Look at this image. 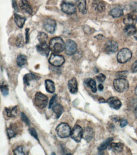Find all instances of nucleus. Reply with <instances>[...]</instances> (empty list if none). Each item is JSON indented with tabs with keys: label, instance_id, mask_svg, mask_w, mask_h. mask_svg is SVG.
<instances>
[{
	"label": "nucleus",
	"instance_id": "1",
	"mask_svg": "<svg viewBox=\"0 0 137 155\" xmlns=\"http://www.w3.org/2000/svg\"><path fill=\"white\" fill-rule=\"evenodd\" d=\"M49 48L54 54H59L65 49V43L61 37H54L49 41Z\"/></svg>",
	"mask_w": 137,
	"mask_h": 155
},
{
	"label": "nucleus",
	"instance_id": "39",
	"mask_svg": "<svg viewBox=\"0 0 137 155\" xmlns=\"http://www.w3.org/2000/svg\"><path fill=\"white\" fill-rule=\"evenodd\" d=\"M56 97L57 96L56 95H54L53 96V97L51 98L50 102H49V108L51 109L53 107V106L56 104Z\"/></svg>",
	"mask_w": 137,
	"mask_h": 155
},
{
	"label": "nucleus",
	"instance_id": "30",
	"mask_svg": "<svg viewBox=\"0 0 137 155\" xmlns=\"http://www.w3.org/2000/svg\"><path fill=\"white\" fill-rule=\"evenodd\" d=\"M124 31H125V33L127 35L130 36V35H134L136 32L137 31V30L135 25H126L125 28L124 29Z\"/></svg>",
	"mask_w": 137,
	"mask_h": 155
},
{
	"label": "nucleus",
	"instance_id": "44",
	"mask_svg": "<svg viewBox=\"0 0 137 155\" xmlns=\"http://www.w3.org/2000/svg\"><path fill=\"white\" fill-rule=\"evenodd\" d=\"M128 125V121L126 120H120V126L121 127H125Z\"/></svg>",
	"mask_w": 137,
	"mask_h": 155
},
{
	"label": "nucleus",
	"instance_id": "31",
	"mask_svg": "<svg viewBox=\"0 0 137 155\" xmlns=\"http://www.w3.org/2000/svg\"><path fill=\"white\" fill-rule=\"evenodd\" d=\"M37 39L39 41V43H46L48 39V36L47 34H45L44 32H39L37 35Z\"/></svg>",
	"mask_w": 137,
	"mask_h": 155
},
{
	"label": "nucleus",
	"instance_id": "21",
	"mask_svg": "<svg viewBox=\"0 0 137 155\" xmlns=\"http://www.w3.org/2000/svg\"><path fill=\"white\" fill-rule=\"evenodd\" d=\"M5 111L8 117L14 118L18 115V109L17 106H15L13 107H6L5 109Z\"/></svg>",
	"mask_w": 137,
	"mask_h": 155
},
{
	"label": "nucleus",
	"instance_id": "19",
	"mask_svg": "<svg viewBox=\"0 0 137 155\" xmlns=\"http://www.w3.org/2000/svg\"><path fill=\"white\" fill-rule=\"evenodd\" d=\"M123 147H124V145L121 143H111L109 146V150H111L113 152L115 153H120L123 151Z\"/></svg>",
	"mask_w": 137,
	"mask_h": 155
},
{
	"label": "nucleus",
	"instance_id": "22",
	"mask_svg": "<svg viewBox=\"0 0 137 155\" xmlns=\"http://www.w3.org/2000/svg\"><path fill=\"white\" fill-rule=\"evenodd\" d=\"M110 15L114 18H118L123 15V10L121 6H116L109 12Z\"/></svg>",
	"mask_w": 137,
	"mask_h": 155
},
{
	"label": "nucleus",
	"instance_id": "36",
	"mask_svg": "<svg viewBox=\"0 0 137 155\" xmlns=\"http://www.w3.org/2000/svg\"><path fill=\"white\" fill-rule=\"evenodd\" d=\"M1 91H2V94L4 96H6V95H8L9 90H8V87L6 85H1Z\"/></svg>",
	"mask_w": 137,
	"mask_h": 155
},
{
	"label": "nucleus",
	"instance_id": "17",
	"mask_svg": "<svg viewBox=\"0 0 137 155\" xmlns=\"http://www.w3.org/2000/svg\"><path fill=\"white\" fill-rule=\"evenodd\" d=\"M94 136V132L93 129L90 127H87L83 132V138L87 142H90Z\"/></svg>",
	"mask_w": 137,
	"mask_h": 155
},
{
	"label": "nucleus",
	"instance_id": "16",
	"mask_svg": "<svg viewBox=\"0 0 137 155\" xmlns=\"http://www.w3.org/2000/svg\"><path fill=\"white\" fill-rule=\"evenodd\" d=\"M92 7L96 12L101 13L105 10L106 5L101 0H94L92 3Z\"/></svg>",
	"mask_w": 137,
	"mask_h": 155
},
{
	"label": "nucleus",
	"instance_id": "3",
	"mask_svg": "<svg viewBox=\"0 0 137 155\" xmlns=\"http://www.w3.org/2000/svg\"><path fill=\"white\" fill-rule=\"evenodd\" d=\"M113 85L114 89L120 93L126 91L129 88V83L125 78H117L114 80Z\"/></svg>",
	"mask_w": 137,
	"mask_h": 155
},
{
	"label": "nucleus",
	"instance_id": "29",
	"mask_svg": "<svg viewBox=\"0 0 137 155\" xmlns=\"http://www.w3.org/2000/svg\"><path fill=\"white\" fill-rule=\"evenodd\" d=\"M113 139L112 137H110L107 139L106 140H104L103 143L98 147V150L99 151H102L104 150H106L107 147H108L110 145V144L112 143Z\"/></svg>",
	"mask_w": 137,
	"mask_h": 155
},
{
	"label": "nucleus",
	"instance_id": "10",
	"mask_svg": "<svg viewBox=\"0 0 137 155\" xmlns=\"http://www.w3.org/2000/svg\"><path fill=\"white\" fill-rule=\"evenodd\" d=\"M44 29L51 34H53L56 29V23L53 19L49 18L44 24Z\"/></svg>",
	"mask_w": 137,
	"mask_h": 155
},
{
	"label": "nucleus",
	"instance_id": "4",
	"mask_svg": "<svg viewBox=\"0 0 137 155\" xmlns=\"http://www.w3.org/2000/svg\"><path fill=\"white\" fill-rule=\"evenodd\" d=\"M34 103L36 106H37L39 108L44 109L46 107L48 103V97L39 92H37L35 95Z\"/></svg>",
	"mask_w": 137,
	"mask_h": 155
},
{
	"label": "nucleus",
	"instance_id": "32",
	"mask_svg": "<svg viewBox=\"0 0 137 155\" xmlns=\"http://www.w3.org/2000/svg\"><path fill=\"white\" fill-rule=\"evenodd\" d=\"M14 153L15 155H26L28 154L27 151H25L24 147L22 146L17 147L16 149L14 150Z\"/></svg>",
	"mask_w": 137,
	"mask_h": 155
},
{
	"label": "nucleus",
	"instance_id": "20",
	"mask_svg": "<svg viewBox=\"0 0 137 155\" xmlns=\"http://www.w3.org/2000/svg\"><path fill=\"white\" fill-rule=\"evenodd\" d=\"M68 88L71 94H75L78 92V83L75 78H73L68 81Z\"/></svg>",
	"mask_w": 137,
	"mask_h": 155
},
{
	"label": "nucleus",
	"instance_id": "8",
	"mask_svg": "<svg viewBox=\"0 0 137 155\" xmlns=\"http://www.w3.org/2000/svg\"><path fill=\"white\" fill-rule=\"evenodd\" d=\"M77 50L76 43L71 40H68L65 43V53L68 55H74Z\"/></svg>",
	"mask_w": 137,
	"mask_h": 155
},
{
	"label": "nucleus",
	"instance_id": "9",
	"mask_svg": "<svg viewBox=\"0 0 137 155\" xmlns=\"http://www.w3.org/2000/svg\"><path fill=\"white\" fill-rule=\"evenodd\" d=\"M118 50V45L113 40L108 41L105 45V51L108 54H113Z\"/></svg>",
	"mask_w": 137,
	"mask_h": 155
},
{
	"label": "nucleus",
	"instance_id": "48",
	"mask_svg": "<svg viewBox=\"0 0 137 155\" xmlns=\"http://www.w3.org/2000/svg\"><path fill=\"white\" fill-rule=\"evenodd\" d=\"M134 37H135V38L136 39V40H137V31L136 32V33H135V34L134 35Z\"/></svg>",
	"mask_w": 137,
	"mask_h": 155
},
{
	"label": "nucleus",
	"instance_id": "42",
	"mask_svg": "<svg viewBox=\"0 0 137 155\" xmlns=\"http://www.w3.org/2000/svg\"><path fill=\"white\" fill-rule=\"evenodd\" d=\"M132 71L133 73H137V61L133 64L132 66Z\"/></svg>",
	"mask_w": 137,
	"mask_h": 155
},
{
	"label": "nucleus",
	"instance_id": "28",
	"mask_svg": "<svg viewBox=\"0 0 137 155\" xmlns=\"http://www.w3.org/2000/svg\"><path fill=\"white\" fill-rule=\"evenodd\" d=\"M17 65L19 67H23L27 63V58L24 55H19L17 59Z\"/></svg>",
	"mask_w": 137,
	"mask_h": 155
},
{
	"label": "nucleus",
	"instance_id": "5",
	"mask_svg": "<svg viewBox=\"0 0 137 155\" xmlns=\"http://www.w3.org/2000/svg\"><path fill=\"white\" fill-rule=\"evenodd\" d=\"M132 57V53L128 48H123L121 49L117 55V60L120 63L124 64L129 61Z\"/></svg>",
	"mask_w": 137,
	"mask_h": 155
},
{
	"label": "nucleus",
	"instance_id": "25",
	"mask_svg": "<svg viewBox=\"0 0 137 155\" xmlns=\"http://www.w3.org/2000/svg\"><path fill=\"white\" fill-rule=\"evenodd\" d=\"M77 7L82 14H86L87 13L86 0H78Z\"/></svg>",
	"mask_w": 137,
	"mask_h": 155
},
{
	"label": "nucleus",
	"instance_id": "46",
	"mask_svg": "<svg viewBox=\"0 0 137 155\" xmlns=\"http://www.w3.org/2000/svg\"><path fill=\"white\" fill-rule=\"evenodd\" d=\"M13 1V7H14L15 10V11H18V6L17 5L16 0H12Z\"/></svg>",
	"mask_w": 137,
	"mask_h": 155
},
{
	"label": "nucleus",
	"instance_id": "11",
	"mask_svg": "<svg viewBox=\"0 0 137 155\" xmlns=\"http://www.w3.org/2000/svg\"><path fill=\"white\" fill-rule=\"evenodd\" d=\"M37 50L39 54H41L42 55L48 57L49 54V51L50 48H49V45H48L46 43H39V45H37Z\"/></svg>",
	"mask_w": 137,
	"mask_h": 155
},
{
	"label": "nucleus",
	"instance_id": "33",
	"mask_svg": "<svg viewBox=\"0 0 137 155\" xmlns=\"http://www.w3.org/2000/svg\"><path fill=\"white\" fill-rule=\"evenodd\" d=\"M16 45H17V46L18 47H23L24 41H23V38L22 34H20L18 35L17 41H16Z\"/></svg>",
	"mask_w": 137,
	"mask_h": 155
},
{
	"label": "nucleus",
	"instance_id": "27",
	"mask_svg": "<svg viewBox=\"0 0 137 155\" xmlns=\"http://www.w3.org/2000/svg\"><path fill=\"white\" fill-rule=\"evenodd\" d=\"M45 89H46L47 92L49 93H54L55 91V87L54 82L51 80H46L45 81Z\"/></svg>",
	"mask_w": 137,
	"mask_h": 155
},
{
	"label": "nucleus",
	"instance_id": "45",
	"mask_svg": "<svg viewBox=\"0 0 137 155\" xmlns=\"http://www.w3.org/2000/svg\"><path fill=\"white\" fill-rule=\"evenodd\" d=\"M29 29H26V43H28L29 41Z\"/></svg>",
	"mask_w": 137,
	"mask_h": 155
},
{
	"label": "nucleus",
	"instance_id": "37",
	"mask_svg": "<svg viewBox=\"0 0 137 155\" xmlns=\"http://www.w3.org/2000/svg\"><path fill=\"white\" fill-rule=\"evenodd\" d=\"M128 73L127 71H123L117 73L116 76L117 77H119V78H125V77H126Z\"/></svg>",
	"mask_w": 137,
	"mask_h": 155
},
{
	"label": "nucleus",
	"instance_id": "35",
	"mask_svg": "<svg viewBox=\"0 0 137 155\" xmlns=\"http://www.w3.org/2000/svg\"><path fill=\"white\" fill-rule=\"evenodd\" d=\"M21 118H22V121L25 123V124H27L28 126L30 125V121L25 113H21Z\"/></svg>",
	"mask_w": 137,
	"mask_h": 155
},
{
	"label": "nucleus",
	"instance_id": "13",
	"mask_svg": "<svg viewBox=\"0 0 137 155\" xmlns=\"http://www.w3.org/2000/svg\"><path fill=\"white\" fill-rule=\"evenodd\" d=\"M61 10L67 14H74L76 12V7L74 5L63 2L61 5Z\"/></svg>",
	"mask_w": 137,
	"mask_h": 155
},
{
	"label": "nucleus",
	"instance_id": "2",
	"mask_svg": "<svg viewBox=\"0 0 137 155\" xmlns=\"http://www.w3.org/2000/svg\"><path fill=\"white\" fill-rule=\"evenodd\" d=\"M56 133L60 138H67L71 135V128L68 124H65V123H61L57 127Z\"/></svg>",
	"mask_w": 137,
	"mask_h": 155
},
{
	"label": "nucleus",
	"instance_id": "49",
	"mask_svg": "<svg viewBox=\"0 0 137 155\" xmlns=\"http://www.w3.org/2000/svg\"><path fill=\"white\" fill-rule=\"evenodd\" d=\"M135 94H136V95L137 96V86H136V88H135Z\"/></svg>",
	"mask_w": 137,
	"mask_h": 155
},
{
	"label": "nucleus",
	"instance_id": "7",
	"mask_svg": "<svg viewBox=\"0 0 137 155\" xmlns=\"http://www.w3.org/2000/svg\"><path fill=\"white\" fill-rule=\"evenodd\" d=\"M64 58L58 54H52L49 59V62L55 67H60L64 63Z\"/></svg>",
	"mask_w": 137,
	"mask_h": 155
},
{
	"label": "nucleus",
	"instance_id": "26",
	"mask_svg": "<svg viewBox=\"0 0 137 155\" xmlns=\"http://www.w3.org/2000/svg\"><path fill=\"white\" fill-rule=\"evenodd\" d=\"M85 84L86 85L90 87L92 92L95 93L97 91V87H96V82L92 78H87L86 80H85Z\"/></svg>",
	"mask_w": 137,
	"mask_h": 155
},
{
	"label": "nucleus",
	"instance_id": "12",
	"mask_svg": "<svg viewBox=\"0 0 137 155\" xmlns=\"http://www.w3.org/2000/svg\"><path fill=\"white\" fill-rule=\"evenodd\" d=\"M137 22V16L134 13H129L123 19V22L126 25H135Z\"/></svg>",
	"mask_w": 137,
	"mask_h": 155
},
{
	"label": "nucleus",
	"instance_id": "6",
	"mask_svg": "<svg viewBox=\"0 0 137 155\" xmlns=\"http://www.w3.org/2000/svg\"><path fill=\"white\" fill-rule=\"evenodd\" d=\"M83 134L82 128L78 125H75L71 133V137L76 143H80L81 141Z\"/></svg>",
	"mask_w": 137,
	"mask_h": 155
},
{
	"label": "nucleus",
	"instance_id": "34",
	"mask_svg": "<svg viewBox=\"0 0 137 155\" xmlns=\"http://www.w3.org/2000/svg\"><path fill=\"white\" fill-rule=\"evenodd\" d=\"M7 134L9 139H11L15 136L17 132L12 127H10L7 129Z\"/></svg>",
	"mask_w": 137,
	"mask_h": 155
},
{
	"label": "nucleus",
	"instance_id": "47",
	"mask_svg": "<svg viewBox=\"0 0 137 155\" xmlns=\"http://www.w3.org/2000/svg\"><path fill=\"white\" fill-rule=\"evenodd\" d=\"M98 88H99V90H101V91H102V90L104 88V87H103V85H102V84H100V85H99V86H98Z\"/></svg>",
	"mask_w": 137,
	"mask_h": 155
},
{
	"label": "nucleus",
	"instance_id": "18",
	"mask_svg": "<svg viewBox=\"0 0 137 155\" xmlns=\"http://www.w3.org/2000/svg\"><path fill=\"white\" fill-rule=\"evenodd\" d=\"M39 79V77L37 76L33 73H28L23 76V82L26 85L29 86L32 82L37 81Z\"/></svg>",
	"mask_w": 137,
	"mask_h": 155
},
{
	"label": "nucleus",
	"instance_id": "40",
	"mask_svg": "<svg viewBox=\"0 0 137 155\" xmlns=\"http://www.w3.org/2000/svg\"><path fill=\"white\" fill-rule=\"evenodd\" d=\"M130 9L133 12H137V3L133 2L130 5Z\"/></svg>",
	"mask_w": 137,
	"mask_h": 155
},
{
	"label": "nucleus",
	"instance_id": "41",
	"mask_svg": "<svg viewBox=\"0 0 137 155\" xmlns=\"http://www.w3.org/2000/svg\"><path fill=\"white\" fill-rule=\"evenodd\" d=\"M97 80L100 82H103V81H104V80H106V76L101 73L97 76Z\"/></svg>",
	"mask_w": 137,
	"mask_h": 155
},
{
	"label": "nucleus",
	"instance_id": "23",
	"mask_svg": "<svg viewBox=\"0 0 137 155\" xmlns=\"http://www.w3.org/2000/svg\"><path fill=\"white\" fill-rule=\"evenodd\" d=\"M14 20L17 25V26L19 28H22L23 27V25L25 22L26 21V18L24 17H22L21 15H20L18 14H15L14 15Z\"/></svg>",
	"mask_w": 137,
	"mask_h": 155
},
{
	"label": "nucleus",
	"instance_id": "24",
	"mask_svg": "<svg viewBox=\"0 0 137 155\" xmlns=\"http://www.w3.org/2000/svg\"><path fill=\"white\" fill-rule=\"evenodd\" d=\"M53 111L56 114V118H59L64 111L63 107L60 104H55L53 106Z\"/></svg>",
	"mask_w": 137,
	"mask_h": 155
},
{
	"label": "nucleus",
	"instance_id": "43",
	"mask_svg": "<svg viewBox=\"0 0 137 155\" xmlns=\"http://www.w3.org/2000/svg\"><path fill=\"white\" fill-rule=\"evenodd\" d=\"M63 2L75 5V4L77 3L78 0H63Z\"/></svg>",
	"mask_w": 137,
	"mask_h": 155
},
{
	"label": "nucleus",
	"instance_id": "15",
	"mask_svg": "<svg viewBox=\"0 0 137 155\" xmlns=\"http://www.w3.org/2000/svg\"><path fill=\"white\" fill-rule=\"evenodd\" d=\"M107 102L111 107L114 109H119L122 106L121 101L116 97H111L107 101Z\"/></svg>",
	"mask_w": 137,
	"mask_h": 155
},
{
	"label": "nucleus",
	"instance_id": "38",
	"mask_svg": "<svg viewBox=\"0 0 137 155\" xmlns=\"http://www.w3.org/2000/svg\"><path fill=\"white\" fill-rule=\"evenodd\" d=\"M29 132H30V134H31L32 136H33L36 139H37V140H39L37 133L36 130H35V128H29Z\"/></svg>",
	"mask_w": 137,
	"mask_h": 155
},
{
	"label": "nucleus",
	"instance_id": "14",
	"mask_svg": "<svg viewBox=\"0 0 137 155\" xmlns=\"http://www.w3.org/2000/svg\"><path fill=\"white\" fill-rule=\"evenodd\" d=\"M19 6L21 10L24 12L27 13V14L29 15L32 14L33 10H32L30 4L27 1V0H21L19 3Z\"/></svg>",
	"mask_w": 137,
	"mask_h": 155
}]
</instances>
